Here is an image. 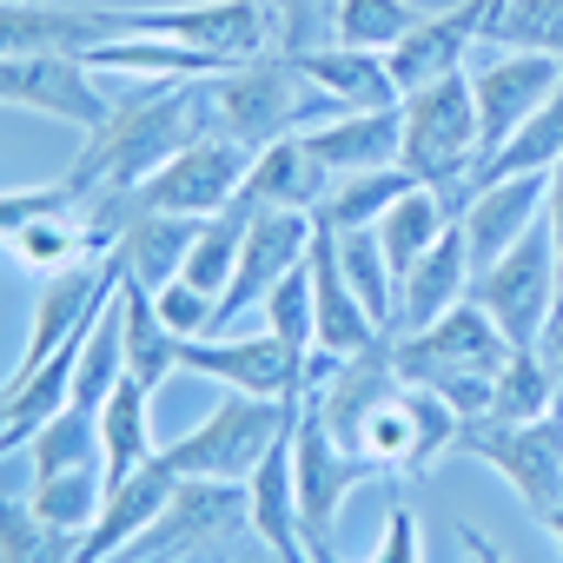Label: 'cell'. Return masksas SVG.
I'll return each instance as SVG.
<instances>
[{"mask_svg":"<svg viewBox=\"0 0 563 563\" xmlns=\"http://www.w3.org/2000/svg\"><path fill=\"white\" fill-rule=\"evenodd\" d=\"M153 306H159V319L173 325V339H179V345H186V339H212V325H219V299H212V292H199V286H186V278L159 286V292H153Z\"/></svg>","mask_w":563,"mask_h":563,"instance_id":"ee69618b","label":"cell"},{"mask_svg":"<svg viewBox=\"0 0 563 563\" xmlns=\"http://www.w3.org/2000/svg\"><path fill=\"white\" fill-rule=\"evenodd\" d=\"M192 239H199V219H192V212H140V219L113 239V258H120L126 278H140L146 292H159V286H173V278L186 272Z\"/></svg>","mask_w":563,"mask_h":563,"instance_id":"d4e9b609","label":"cell"},{"mask_svg":"<svg viewBox=\"0 0 563 563\" xmlns=\"http://www.w3.org/2000/svg\"><path fill=\"white\" fill-rule=\"evenodd\" d=\"M265 312V332L286 345V352H299V358H312V332H319V306H312V265H292L286 278L272 286V299L258 306Z\"/></svg>","mask_w":563,"mask_h":563,"instance_id":"b9f144b4","label":"cell"},{"mask_svg":"<svg viewBox=\"0 0 563 563\" xmlns=\"http://www.w3.org/2000/svg\"><path fill=\"white\" fill-rule=\"evenodd\" d=\"M306 153L339 179V173H378V166H398V146H405V107H372V113H339V120H319L299 133Z\"/></svg>","mask_w":563,"mask_h":563,"instance_id":"44dd1931","label":"cell"},{"mask_svg":"<svg viewBox=\"0 0 563 563\" xmlns=\"http://www.w3.org/2000/svg\"><path fill=\"white\" fill-rule=\"evenodd\" d=\"M332 239H339V265H345V278H352V292L365 299V312H372L378 332L391 339L398 272H391V258H385V245H378V225H365V232H332Z\"/></svg>","mask_w":563,"mask_h":563,"instance_id":"74e56055","label":"cell"},{"mask_svg":"<svg viewBox=\"0 0 563 563\" xmlns=\"http://www.w3.org/2000/svg\"><path fill=\"white\" fill-rule=\"evenodd\" d=\"M312 239H319L312 212H265V206H252V225H245V245H239V265H232V286L219 292V325L252 312V306H265L278 278H286L292 265H306Z\"/></svg>","mask_w":563,"mask_h":563,"instance_id":"7c38bea8","label":"cell"},{"mask_svg":"<svg viewBox=\"0 0 563 563\" xmlns=\"http://www.w3.org/2000/svg\"><path fill=\"white\" fill-rule=\"evenodd\" d=\"M8 258H14L21 272L54 278V272H67V265L100 258V245H93V232H87V219H80V212H47V219L21 225V232L8 239Z\"/></svg>","mask_w":563,"mask_h":563,"instance_id":"836d02e7","label":"cell"},{"mask_svg":"<svg viewBox=\"0 0 563 563\" xmlns=\"http://www.w3.org/2000/svg\"><path fill=\"white\" fill-rule=\"evenodd\" d=\"M365 563H424V537H418V517H411V504H391V517H385V537H378V550H372Z\"/></svg>","mask_w":563,"mask_h":563,"instance_id":"bcb514c9","label":"cell"},{"mask_svg":"<svg viewBox=\"0 0 563 563\" xmlns=\"http://www.w3.org/2000/svg\"><path fill=\"white\" fill-rule=\"evenodd\" d=\"M543 358H550V365L563 372V312H556V319L543 325Z\"/></svg>","mask_w":563,"mask_h":563,"instance_id":"c3c4849f","label":"cell"},{"mask_svg":"<svg viewBox=\"0 0 563 563\" xmlns=\"http://www.w3.org/2000/svg\"><path fill=\"white\" fill-rule=\"evenodd\" d=\"M113 34H159L179 41L192 54H212L225 67H245L258 54H272L278 21L272 0H192V8H107Z\"/></svg>","mask_w":563,"mask_h":563,"instance_id":"52a82bcc","label":"cell"},{"mask_svg":"<svg viewBox=\"0 0 563 563\" xmlns=\"http://www.w3.org/2000/svg\"><path fill=\"white\" fill-rule=\"evenodd\" d=\"M457 451H464V457H484V464L523 497L530 517H543V510L563 504V418H556V411H550V418H523V424H490V418H477V424H464Z\"/></svg>","mask_w":563,"mask_h":563,"instance_id":"ba28073f","label":"cell"},{"mask_svg":"<svg viewBox=\"0 0 563 563\" xmlns=\"http://www.w3.org/2000/svg\"><path fill=\"white\" fill-rule=\"evenodd\" d=\"M556 398H563V372L543 358V345H523V352H510L504 358V372H497V385H490V424H523V418H550L556 411Z\"/></svg>","mask_w":563,"mask_h":563,"instance_id":"d6a6232c","label":"cell"},{"mask_svg":"<svg viewBox=\"0 0 563 563\" xmlns=\"http://www.w3.org/2000/svg\"><path fill=\"white\" fill-rule=\"evenodd\" d=\"M431 8H418V0H339V27L332 41L339 47H365V54H391Z\"/></svg>","mask_w":563,"mask_h":563,"instance_id":"ab89813d","label":"cell"},{"mask_svg":"<svg viewBox=\"0 0 563 563\" xmlns=\"http://www.w3.org/2000/svg\"><path fill=\"white\" fill-rule=\"evenodd\" d=\"M225 563H278V556H272V550H265L258 537H245V543H239V550H232Z\"/></svg>","mask_w":563,"mask_h":563,"instance_id":"681fc988","label":"cell"},{"mask_svg":"<svg viewBox=\"0 0 563 563\" xmlns=\"http://www.w3.org/2000/svg\"><path fill=\"white\" fill-rule=\"evenodd\" d=\"M543 219H550V239H556V258H563V159L550 166V199H543Z\"/></svg>","mask_w":563,"mask_h":563,"instance_id":"7dc6e473","label":"cell"},{"mask_svg":"<svg viewBox=\"0 0 563 563\" xmlns=\"http://www.w3.org/2000/svg\"><path fill=\"white\" fill-rule=\"evenodd\" d=\"M471 292V245L451 225L411 272H398V306H391V339H411L424 325H438L457 299Z\"/></svg>","mask_w":563,"mask_h":563,"instance_id":"d6986e66","label":"cell"},{"mask_svg":"<svg viewBox=\"0 0 563 563\" xmlns=\"http://www.w3.org/2000/svg\"><path fill=\"white\" fill-rule=\"evenodd\" d=\"M245 225H252V206L245 199H232L225 212H206L199 219V239H192V252H186V286H199V292H225L232 286V265H239V245H245Z\"/></svg>","mask_w":563,"mask_h":563,"instance_id":"e575fe53","label":"cell"},{"mask_svg":"<svg viewBox=\"0 0 563 563\" xmlns=\"http://www.w3.org/2000/svg\"><path fill=\"white\" fill-rule=\"evenodd\" d=\"M418 179L405 166H378V173H339L325 186V199L312 206V225L319 232H365L391 212V199H405Z\"/></svg>","mask_w":563,"mask_h":563,"instance_id":"f1b7e54d","label":"cell"},{"mask_svg":"<svg viewBox=\"0 0 563 563\" xmlns=\"http://www.w3.org/2000/svg\"><path fill=\"white\" fill-rule=\"evenodd\" d=\"M206 87V133H225L239 146H272V140H286V133H306L319 120H339V107L286 60V54H258L245 67H225Z\"/></svg>","mask_w":563,"mask_h":563,"instance_id":"7a4b0ae2","label":"cell"},{"mask_svg":"<svg viewBox=\"0 0 563 563\" xmlns=\"http://www.w3.org/2000/svg\"><path fill=\"white\" fill-rule=\"evenodd\" d=\"M306 265H312V306H319L312 352H332V358H358V352H372L385 332H378V319L365 312V299L352 292V278H345V265H339V239L319 232L312 252H306Z\"/></svg>","mask_w":563,"mask_h":563,"instance_id":"e0dca14e","label":"cell"},{"mask_svg":"<svg viewBox=\"0 0 563 563\" xmlns=\"http://www.w3.org/2000/svg\"><path fill=\"white\" fill-rule=\"evenodd\" d=\"M0 107H27V113L67 120L80 133H100L113 120V100H107L100 74L80 54H21V60H0Z\"/></svg>","mask_w":563,"mask_h":563,"instance_id":"30bf717a","label":"cell"},{"mask_svg":"<svg viewBox=\"0 0 563 563\" xmlns=\"http://www.w3.org/2000/svg\"><path fill=\"white\" fill-rule=\"evenodd\" d=\"M563 87V60L550 54H497V60H477L471 67V93H477V120H484V159Z\"/></svg>","mask_w":563,"mask_h":563,"instance_id":"5bb4252c","label":"cell"},{"mask_svg":"<svg viewBox=\"0 0 563 563\" xmlns=\"http://www.w3.org/2000/svg\"><path fill=\"white\" fill-rule=\"evenodd\" d=\"M252 537V490L225 477H179L166 510L107 563H225Z\"/></svg>","mask_w":563,"mask_h":563,"instance_id":"3957f363","label":"cell"},{"mask_svg":"<svg viewBox=\"0 0 563 563\" xmlns=\"http://www.w3.org/2000/svg\"><path fill=\"white\" fill-rule=\"evenodd\" d=\"M339 113H372V107H398V80L385 67V54H365V47H312V54H286Z\"/></svg>","mask_w":563,"mask_h":563,"instance_id":"603a6c76","label":"cell"},{"mask_svg":"<svg viewBox=\"0 0 563 563\" xmlns=\"http://www.w3.org/2000/svg\"><path fill=\"white\" fill-rule=\"evenodd\" d=\"M199 133H206V87L199 80H153L146 93L113 100V120L100 133H87L80 159L67 166L74 206L107 199V192H133L146 173H159Z\"/></svg>","mask_w":563,"mask_h":563,"instance_id":"6da1fadb","label":"cell"},{"mask_svg":"<svg viewBox=\"0 0 563 563\" xmlns=\"http://www.w3.org/2000/svg\"><path fill=\"white\" fill-rule=\"evenodd\" d=\"M444 8H451V0H444Z\"/></svg>","mask_w":563,"mask_h":563,"instance_id":"db71d44e","label":"cell"},{"mask_svg":"<svg viewBox=\"0 0 563 563\" xmlns=\"http://www.w3.org/2000/svg\"><path fill=\"white\" fill-rule=\"evenodd\" d=\"M179 365L192 378H212L225 391H252V398H306V358L286 352L272 332L258 339H186Z\"/></svg>","mask_w":563,"mask_h":563,"instance_id":"4fadbf2b","label":"cell"},{"mask_svg":"<svg viewBox=\"0 0 563 563\" xmlns=\"http://www.w3.org/2000/svg\"><path fill=\"white\" fill-rule=\"evenodd\" d=\"M179 490V477L153 457V464H140L133 477H113L107 484V504H100V517H93V530L80 537V563H107V556H120L159 510H166V497Z\"/></svg>","mask_w":563,"mask_h":563,"instance_id":"7402d4cb","label":"cell"},{"mask_svg":"<svg viewBox=\"0 0 563 563\" xmlns=\"http://www.w3.org/2000/svg\"><path fill=\"white\" fill-rule=\"evenodd\" d=\"M47 212H80V206H74V192H67V179H47V186H21V192H0V245H8L21 225L47 219Z\"/></svg>","mask_w":563,"mask_h":563,"instance_id":"f6af8a7d","label":"cell"},{"mask_svg":"<svg viewBox=\"0 0 563 563\" xmlns=\"http://www.w3.org/2000/svg\"><path fill=\"white\" fill-rule=\"evenodd\" d=\"M21 457H27L34 484H41V477H60V471H80V464H107V457H100V411L67 405L54 424H41V431L27 438Z\"/></svg>","mask_w":563,"mask_h":563,"instance_id":"d590c367","label":"cell"},{"mask_svg":"<svg viewBox=\"0 0 563 563\" xmlns=\"http://www.w3.org/2000/svg\"><path fill=\"white\" fill-rule=\"evenodd\" d=\"M484 21H490V0H451V8H431V14L385 54L398 93L431 87V80H444V74H464L471 54H477V41H484Z\"/></svg>","mask_w":563,"mask_h":563,"instance_id":"9a60e30c","label":"cell"},{"mask_svg":"<svg viewBox=\"0 0 563 563\" xmlns=\"http://www.w3.org/2000/svg\"><path fill=\"white\" fill-rule=\"evenodd\" d=\"M497 8H504V0H490V14H497Z\"/></svg>","mask_w":563,"mask_h":563,"instance_id":"f5cc1de1","label":"cell"},{"mask_svg":"<svg viewBox=\"0 0 563 563\" xmlns=\"http://www.w3.org/2000/svg\"><path fill=\"white\" fill-rule=\"evenodd\" d=\"M510 352H517V345L504 339V325H497L471 292H464L438 325H424V332H411V339H391V365H398V378H405V385H424V378L457 372V365L497 372Z\"/></svg>","mask_w":563,"mask_h":563,"instance_id":"8fae6325","label":"cell"},{"mask_svg":"<svg viewBox=\"0 0 563 563\" xmlns=\"http://www.w3.org/2000/svg\"><path fill=\"white\" fill-rule=\"evenodd\" d=\"M27 497H34V510H41L47 523L87 537L93 517H100V504H107V464H80V471L41 477V484H27Z\"/></svg>","mask_w":563,"mask_h":563,"instance_id":"f35d334b","label":"cell"},{"mask_svg":"<svg viewBox=\"0 0 563 563\" xmlns=\"http://www.w3.org/2000/svg\"><path fill=\"white\" fill-rule=\"evenodd\" d=\"M93 74H140V80H212L225 74V60L212 54H192L179 41H159V34H107L80 54Z\"/></svg>","mask_w":563,"mask_h":563,"instance_id":"4316f807","label":"cell"},{"mask_svg":"<svg viewBox=\"0 0 563 563\" xmlns=\"http://www.w3.org/2000/svg\"><path fill=\"white\" fill-rule=\"evenodd\" d=\"M556 286H563V258H556L550 219H537L510 252H497L490 265L471 272V299L504 325V339L517 352L523 345H543V325L556 312Z\"/></svg>","mask_w":563,"mask_h":563,"instance_id":"8992f818","label":"cell"},{"mask_svg":"<svg viewBox=\"0 0 563 563\" xmlns=\"http://www.w3.org/2000/svg\"><path fill=\"white\" fill-rule=\"evenodd\" d=\"M272 21H278V54H312L339 27V0H272Z\"/></svg>","mask_w":563,"mask_h":563,"instance_id":"7bdbcfd3","label":"cell"},{"mask_svg":"<svg viewBox=\"0 0 563 563\" xmlns=\"http://www.w3.org/2000/svg\"><path fill=\"white\" fill-rule=\"evenodd\" d=\"M537 523H543V530H550V537H556V550H563V504H556V510H543V517H537Z\"/></svg>","mask_w":563,"mask_h":563,"instance_id":"f907efd6","label":"cell"},{"mask_svg":"<svg viewBox=\"0 0 563 563\" xmlns=\"http://www.w3.org/2000/svg\"><path fill=\"white\" fill-rule=\"evenodd\" d=\"M484 41L510 47V54L563 60V0H504V8L484 21Z\"/></svg>","mask_w":563,"mask_h":563,"instance_id":"60d3db41","label":"cell"},{"mask_svg":"<svg viewBox=\"0 0 563 563\" xmlns=\"http://www.w3.org/2000/svg\"><path fill=\"white\" fill-rule=\"evenodd\" d=\"M405 146H398V166L418 179V186H438V192H457L471 206V166L484 159V120H477V93H471V67L464 74H444L431 87H411L405 100Z\"/></svg>","mask_w":563,"mask_h":563,"instance_id":"277c9868","label":"cell"},{"mask_svg":"<svg viewBox=\"0 0 563 563\" xmlns=\"http://www.w3.org/2000/svg\"><path fill=\"white\" fill-rule=\"evenodd\" d=\"M107 8H54V0H0V60L21 54H87L107 41Z\"/></svg>","mask_w":563,"mask_h":563,"instance_id":"ffe728a7","label":"cell"},{"mask_svg":"<svg viewBox=\"0 0 563 563\" xmlns=\"http://www.w3.org/2000/svg\"><path fill=\"white\" fill-rule=\"evenodd\" d=\"M100 457H107V484L133 477L140 464L159 457V444H153V391L146 385L120 378L107 391V405H100Z\"/></svg>","mask_w":563,"mask_h":563,"instance_id":"f546056e","label":"cell"},{"mask_svg":"<svg viewBox=\"0 0 563 563\" xmlns=\"http://www.w3.org/2000/svg\"><path fill=\"white\" fill-rule=\"evenodd\" d=\"M0 563H80V537L47 523L34 497L8 484V457H0Z\"/></svg>","mask_w":563,"mask_h":563,"instance_id":"4dcf8cb0","label":"cell"},{"mask_svg":"<svg viewBox=\"0 0 563 563\" xmlns=\"http://www.w3.org/2000/svg\"><path fill=\"white\" fill-rule=\"evenodd\" d=\"M120 345H126V378L146 385V391H159L173 372H186L173 325L159 319L153 292L140 286V278H126V272H120Z\"/></svg>","mask_w":563,"mask_h":563,"instance_id":"484cf974","label":"cell"},{"mask_svg":"<svg viewBox=\"0 0 563 563\" xmlns=\"http://www.w3.org/2000/svg\"><path fill=\"white\" fill-rule=\"evenodd\" d=\"M325 186H332V173L306 153V140L299 133H286V140H272V146H258L252 153V173H245V206H265V212H312L319 199H325Z\"/></svg>","mask_w":563,"mask_h":563,"instance_id":"cb8c5ba5","label":"cell"},{"mask_svg":"<svg viewBox=\"0 0 563 563\" xmlns=\"http://www.w3.org/2000/svg\"><path fill=\"white\" fill-rule=\"evenodd\" d=\"M556 159H563V87H556V93H550V100H543V107H537V113H530V120H523L497 153H490V159H477L464 186L477 192V186L510 179V173H550Z\"/></svg>","mask_w":563,"mask_h":563,"instance_id":"1f68e13d","label":"cell"},{"mask_svg":"<svg viewBox=\"0 0 563 563\" xmlns=\"http://www.w3.org/2000/svg\"><path fill=\"white\" fill-rule=\"evenodd\" d=\"M120 378H126V345H120V292H113V306L87 325V339L74 352V405L100 411Z\"/></svg>","mask_w":563,"mask_h":563,"instance_id":"8d00e7d4","label":"cell"},{"mask_svg":"<svg viewBox=\"0 0 563 563\" xmlns=\"http://www.w3.org/2000/svg\"><path fill=\"white\" fill-rule=\"evenodd\" d=\"M398 391H405V378H398V365H391V339H378V345H372V352H358V358H332L325 385H319V391H306V398L325 411L332 438L352 451V444H358V431H365V418H372L385 398H398Z\"/></svg>","mask_w":563,"mask_h":563,"instance_id":"ac0fdd59","label":"cell"},{"mask_svg":"<svg viewBox=\"0 0 563 563\" xmlns=\"http://www.w3.org/2000/svg\"><path fill=\"white\" fill-rule=\"evenodd\" d=\"M457 219H464V199L457 192H438V186H411L405 199H391V212L378 219V245H385L391 272H411Z\"/></svg>","mask_w":563,"mask_h":563,"instance_id":"83f0119b","label":"cell"},{"mask_svg":"<svg viewBox=\"0 0 563 563\" xmlns=\"http://www.w3.org/2000/svg\"><path fill=\"white\" fill-rule=\"evenodd\" d=\"M299 405L306 398H252V391H225L186 438L159 444V464L173 477H225V484H245L265 451L299 424Z\"/></svg>","mask_w":563,"mask_h":563,"instance_id":"5b68a950","label":"cell"},{"mask_svg":"<svg viewBox=\"0 0 563 563\" xmlns=\"http://www.w3.org/2000/svg\"><path fill=\"white\" fill-rule=\"evenodd\" d=\"M312 563H339V550H332V537H312Z\"/></svg>","mask_w":563,"mask_h":563,"instance_id":"816d5d0a","label":"cell"},{"mask_svg":"<svg viewBox=\"0 0 563 563\" xmlns=\"http://www.w3.org/2000/svg\"><path fill=\"white\" fill-rule=\"evenodd\" d=\"M365 477H378V471H372L358 451H345V444L332 438L325 411L306 398V405H299V424H292V490H299L306 543H312V537H332V523H339L345 497H352Z\"/></svg>","mask_w":563,"mask_h":563,"instance_id":"9c48e42d","label":"cell"},{"mask_svg":"<svg viewBox=\"0 0 563 563\" xmlns=\"http://www.w3.org/2000/svg\"><path fill=\"white\" fill-rule=\"evenodd\" d=\"M543 199H550V173H510V179L477 186L471 206H464V219H457V232L471 245V272L490 265L497 252H510L543 219Z\"/></svg>","mask_w":563,"mask_h":563,"instance_id":"2e32d148","label":"cell"}]
</instances>
